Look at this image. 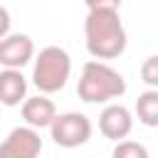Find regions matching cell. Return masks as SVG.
Instances as JSON below:
<instances>
[{
  "mask_svg": "<svg viewBox=\"0 0 158 158\" xmlns=\"http://www.w3.org/2000/svg\"><path fill=\"white\" fill-rule=\"evenodd\" d=\"M42 136L30 126H15L0 143V158H40Z\"/></svg>",
  "mask_w": 158,
  "mask_h": 158,
  "instance_id": "obj_5",
  "label": "cell"
},
{
  "mask_svg": "<svg viewBox=\"0 0 158 158\" xmlns=\"http://www.w3.org/2000/svg\"><path fill=\"white\" fill-rule=\"evenodd\" d=\"M111 158H151V156H148V148H146L143 143L126 138V141H121V143L114 146Z\"/></svg>",
  "mask_w": 158,
  "mask_h": 158,
  "instance_id": "obj_11",
  "label": "cell"
},
{
  "mask_svg": "<svg viewBox=\"0 0 158 158\" xmlns=\"http://www.w3.org/2000/svg\"><path fill=\"white\" fill-rule=\"evenodd\" d=\"M27 99V79L20 69H2L0 72V104L2 106H20Z\"/></svg>",
  "mask_w": 158,
  "mask_h": 158,
  "instance_id": "obj_9",
  "label": "cell"
},
{
  "mask_svg": "<svg viewBox=\"0 0 158 158\" xmlns=\"http://www.w3.org/2000/svg\"><path fill=\"white\" fill-rule=\"evenodd\" d=\"M35 57V42L30 35L12 32L0 40V67L5 69H22Z\"/></svg>",
  "mask_w": 158,
  "mask_h": 158,
  "instance_id": "obj_7",
  "label": "cell"
},
{
  "mask_svg": "<svg viewBox=\"0 0 158 158\" xmlns=\"http://www.w3.org/2000/svg\"><path fill=\"white\" fill-rule=\"evenodd\" d=\"M91 121L86 114L79 111H64L57 114L54 123L49 126V136L57 146L62 148H79L91 138Z\"/></svg>",
  "mask_w": 158,
  "mask_h": 158,
  "instance_id": "obj_4",
  "label": "cell"
},
{
  "mask_svg": "<svg viewBox=\"0 0 158 158\" xmlns=\"http://www.w3.org/2000/svg\"><path fill=\"white\" fill-rule=\"evenodd\" d=\"M22 118H25V126L35 128V131H42V128H49L57 118V106L52 99H47L44 94H37V96H27L25 104H22Z\"/></svg>",
  "mask_w": 158,
  "mask_h": 158,
  "instance_id": "obj_8",
  "label": "cell"
},
{
  "mask_svg": "<svg viewBox=\"0 0 158 158\" xmlns=\"http://www.w3.org/2000/svg\"><path fill=\"white\" fill-rule=\"evenodd\" d=\"M133 128V114L123 104H106L104 111L99 114V131L109 141H126V136Z\"/></svg>",
  "mask_w": 158,
  "mask_h": 158,
  "instance_id": "obj_6",
  "label": "cell"
},
{
  "mask_svg": "<svg viewBox=\"0 0 158 158\" xmlns=\"http://www.w3.org/2000/svg\"><path fill=\"white\" fill-rule=\"evenodd\" d=\"M77 94L86 104H109L111 99H121L126 94V79L111 64L89 59L81 67Z\"/></svg>",
  "mask_w": 158,
  "mask_h": 158,
  "instance_id": "obj_2",
  "label": "cell"
},
{
  "mask_svg": "<svg viewBox=\"0 0 158 158\" xmlns=\"http://www.w3.org/2000/svg\"><path fill=\"white\" fill-rule=\"evenodd\" d=\"M72 74V57L67 49L49 44L44 49H40V54L35 57V67H32V84L40 89V94H54L62 91L69 81Z\"/></svg>",
  "mask_w": 158,
  "mask_h": 158,
  "instance_id": "obj_3",
  "label": "cell"
},
{
  "mask_svg": "<svg viewBox=\"0 0 158 158\" xmlns=\"http://www.w3.org/2000/svg\"><path fill=\"white\" fill-rule=\"evenodd\" d=\"M10 25H12L10 12H7V7H5V5H0V40H5V37L10 35Z\"/></svg>",
  "mask_w": 158,
  "mask_h": 158,
  "instance_id": "obj_13",
  "label": "cell"
},
{
  "mask_svg": "<svg viewBox=\"0 0 158 158\" xmlns=\"http://www.w3.org/2000/svg\"><path fill=\"white\" fill-rule=\"evenodd\" d=\"M84 20V42L96 62L116 59L126 52V27L116 0H89Z\"/></svg>",
  "mask_w": 158,
  "mask_h": 158,
  "instance_id": "obj_1",
  "label": "cell"
},
{
  "mask_svg": "<svg viewBox=\"0 0 158 158\" xmlns=\"http://www.w3.org/2000/svg\"><path fill=\"white\" fill-rule=\"evenodd\" d=\"M141 81L148 84V89H158V54H151L141 64Z\"/></svg>",
  "mask_w": 158,
  "mask_h": 158,
  "instance_id": "obj_12",
  "label": "cell"
},
{
  "mask_svg": "<svg viewBox=\"0 0 158 158\" xmlns=\"http://www.w3.org/2000/svg\"><path fill=\"white\" fill-rule=\"evenodd\" d=\"M133 111H136V118H138L143 126L156 128V126H158V89H146V91H141L138 99H136Z\"/></svg>",
  "mask_w": 158,
  "mask_h": 158,
  "instance_id": "obj_10",
  "label": "cell"
}]
</instances>
